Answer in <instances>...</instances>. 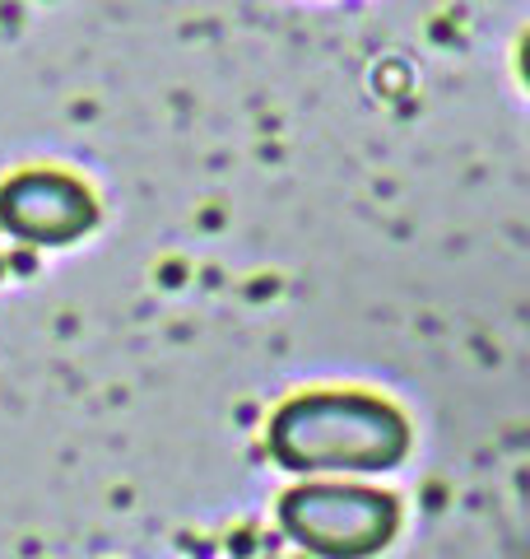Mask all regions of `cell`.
<instances>
[{"label":"cell","mask_w":530,"mask_h":559,"mask_svg":"<svg viewBox=\"0 0 530 559\" xmlns=\"http://www.w3.org/2000/svg\"><path fill=\"white\" fill-rule=\"evenodd\" d=\"M265 448L285 471H392L410 452L396 406L363 392H308L270 415Z\"/></svg>","instance_id":"6da1fadb"},{"label":"cell","mask_w":530,"mask_h":559,"mask_svg":"<svg viewBox=\"0 0 530 559\" xmlns=\"http://www.w3.org/2000/svg\"><path fill=\"white\" fill-rule=\"evenodd\" d=\"M0 224L38 248H61L75 242L98 224V205L84 191V182L65 173H20L0 187Z\"/></svg>","instance_id":"3957f363"},{"label":"cell","mask_w":530,"mask_h":559,"mask_svg":"<svg viewBox=\"0 0 530 559\" xmlns=\"http://www.w3.org/2000/svg\"><path fill=\"white\" fill-rule=\"evenodd\" d=\"M279 527L322 559H368L392 546L400 503L363 485H298L279 499Z\"/></svg>","instance_id":"7a4b0ae2"}]
</instances>
